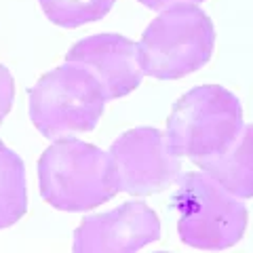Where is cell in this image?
Segmentation results:
<instances>
[{"label": "cell", "instance_id": "2", "mask_svg": "<svg viewBox=\"0 0 253 253\" xmlns=\"http://www.w3.org/2000/svg\"><path fill=\"white\" fill-rule=\"evenodd\" d=\"M137 44L141 72L158 81H177L211 59L215 28L196 4H177L150 21Z\"/></svg>", "mask_w": 253, "mask_h": 253}, {"label": "cell", "instance_id": "8", "mask_svg": "<svg viewBox=\"0 0 253 253\" xmlns=\"http://www.w3.org/2000/svg\"><path fill=\"white\" fill-rule=\"evenodd\" d=\"M66 61L81 63L104 86L108 99L125 97L141 84L139 44L121 34H93L70 46Z\"/></svg>", "mask_w": 253, "mask_h": 253}, {"label": "cell", "instance_id": "10", "mask_svg": "<svg viewBox=\"0 0 253 253\" xmlns=\"http://www.w3.org/2000/svg\"><path fill=\"white\" fill-rule=\"evenodd\" d=\"M28 186L26 167L19 154L0 139V230L9 228L26 215Z\"/></svg>", "mask_w": 253, "mask_h": 253}, {"label": "cell", "instance_id": "9", "mask_svg": "<svg viewBox=\"0 0 253 253\" xmlns=\"http://www.w3.org/2000/svg\"><path fill=\"white\" fill-rule=\"evenodd\" d=\"M194 163L236 199H253V125H243L239 135L221 152Z\"/></svg>", "mask_w": 253, "mask_h": 253}, {"label": "cell", "instance_id": "3", "mask_svg": "<svg viewBox=\"0 0 253 253\" xmlns=\"http://www.w3.org/2000/svg\"><path fill=\"white\" fill-rule=\"evenodd\" d=\"M104 86L81 63L66 61L30 89V118L46 139L97 126L106 108Z\"/></svg>", "mask_w": 253, "mask_h": 253}, {"label": "cell", "instance_id": "12", "mask_svg": "<svg viewBox=\"0 0 253 253\" xmlns=\"http://www.w3.org/2000/svg\"><path fill=\"white\" fill-rule=\"evenodd\" d=\"M13 99H15V81H13V74L4 66H0V125H2L6 114L11 112Z\"/></svg>", "mask_w": 253, "mask_h": 253}, {"label": "cell", "instance_id": "7", "mask_svg": "<svg viewBox=\"0 0 253 253\" xmlns=\"http://www.w3.org/2000/svg\"><path fill=\"white\" fill-rule=\"evenodd\" d=\"M158 239H161L158 215L141 201H131L114 211L84 217L74 232L72 249L78 253H125L139 251Z\"/></svg>", "mask_w": 253, "mask_h": 253}, {"label": "cell", "instance_id": "1", "mask_svg": "<svg viewBox=\"0 0 253 253\" xmlns=\"http://www.w3.org/2000/svg\"><path fill=\"white\" fill-rule=\"evenodd\" d=\"M41 194L59 211H89L118 194L110 156L76 137H61L38 161Z\"/></svg>", "mask_w": 253, "mask_h": 253}, {"label": "cell", "instance_id": "5", "mask_svg": "<svg viewBox=\"0 0 253 253\" xmlns=\"http://www.w3.org/2000/svg\"><path fill=\"white\" fill-rule=\"evenodd\" d=\"M243 129L236 95L219 84H201L179 97L167 118V144L175 156L196 158L221 152Z\"/></svg>", "mask_w": 253, "mask_h": 253}, {"label": "cell", "instance_id": "13", "mask_svg": "<svg viewBox=\"0 0 253 253\" xmlns=\"http://www.w3.org/2000/svg\"><path fill=\"white\" fill-rule=\"evenodd\" d=\"M144 6L152 11H163V9H169V6H177V4H201L205 0H137Z\"/></svg>", "mask_w": 253, "mask_h": 253}, {"label": "cell", "instance_id": "11", "mask_svg": "<svg viewBox=\"0 0 253 253\" xmlns=\"http://www.w3.org/2000/svg\"><path fill=\"white\" fill-rule=\"evenodd\" d=\"M46 19L59 28H81L104 19L116 0H38Z\"/></svg>", "mask_w": 253, "mask_h": 253}, {"label": "cell", "instance_id": "6", "mask_svg": "<svg viewBox=\"0 0 253 253\" xmlns=\"http://www.w3.org/2000/svg\"><path fill=\"white\" fill-rule=\"evenodd\" d=\"M110 167L118 192L148 196L177 184L179 156L169 150L167 135L154 126H137L123 133L110 148Z\"/></svg>", "mask_w": 253, "mask_h": 253}, {"label": "cell", "instance_id": "4", "mask_svg": "<svg viewBox=\"0 0 253 253\" xmlns=\"http://www.w3.org/2000/svg\"><path fill=\"white\" fill-rule=\"evenodd\" d=\"M173 207L179 239L188 247L228 249L247 230V207L203 171L179 175Z\"/></svg>", "mask_w": 253, "mask_h": 253}]
</instances>
